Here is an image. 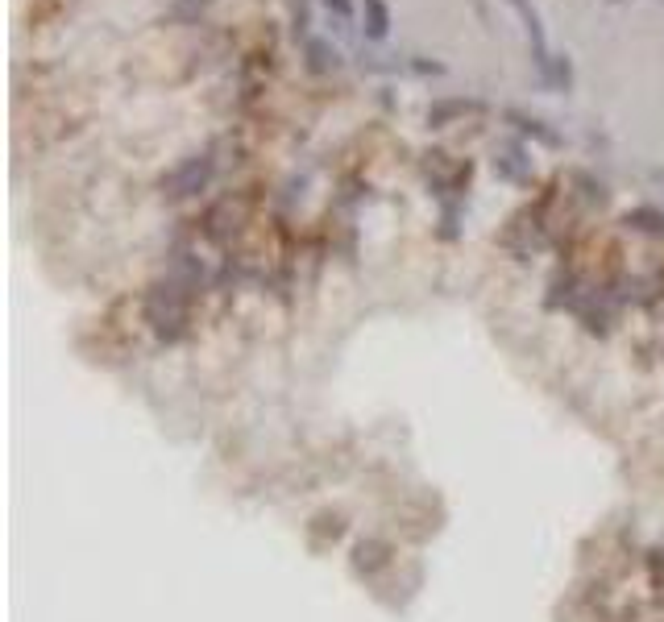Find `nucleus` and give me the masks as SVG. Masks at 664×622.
Wrapping results in <instances>:
<instances>
[{"mask_svg": "<svg viewBox=\"0 0 664 622\" xmlns=\"http://www.w3.org/2000/svg\"><path fill=\"white\" fill-rule=\"evenodd\" d=\"M507 5L519 13L523 30H528V42H532V54H536V67L548 75L552 71V54H548V38H544V25H540V13L532 9V0H507Z\"/></svg>", "mask_w": 664, "mask_h": 622, "instance_id": "obj_1", "label": "nucleus"}, {"mask_svg": "<svg viewBox=\"0 0 664 622\" xmlns=\"http://www.w3.org/2000/svg\"><path fill=\"white\" fill-rule=\"evenodd\" d=\"M362 17H366V38L370 42H382L386 34H391V9H386V0H366Z\"/></svg>", "mask_w": 664, "mask_h": 622, "instance_id": "obj_2", "label": "nucleus"}, {"mask_svg": "<svg viewBox=\"0 0 664 622\" xmlns=\"http://www.w3.org/2000/svg\"><path fill=\"white\" fill-rule=\"evenodd\" d=\"M308 59H312V71H332V67H337L341 63V54L337 50H332L324 38H308Z\"/></svg>", "mask_w": 664, "mask_h": 622, "instance_id": "obj_3", "label": "nucleus"}, {"mask_svg": "<svg viewBox=\"0 0 664 622\" xmlns=\"http://www.w3.org/2000/svg\"><path fill=\"white\" fill-rule=\"evenodd\" d=\"M469 108H478V104H469V100H449V104H436V108L428 112V121H432V125H445L449 117H457V112H469Z\"/></svg>", "mask_w": 664, "mask_h": 622, "instance_id": "obj_4", "label": "nucleus"}, {"mask_svg": "<svg viewBox=\"0 0 664 622\" xmlns=\"http://www.w3.org/2000/svg\"><path fill=\"white\" fill-rule=\"evenodd\" d=\"M324 5H328L332 13H337L341 21H349V17H353V0H324Z\"/></svg>", "mask_w": 664, "mask_h": 622, "instance_id": "obj_5", "label": "nucleus"}]
</instances>
